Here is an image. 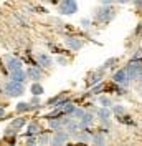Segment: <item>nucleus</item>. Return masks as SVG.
I'll return each mask as SVG.
<instances>
[{"label":"nucleus","instance_id":"32","mask_svg":"<svg viewBox=\"0 0 142 146\" xmlns=\"http://www.w3.org/2000/svg\"><path fill=\"white\" fill-rule=\"evenodd\" d=\"M9 115H7V110H5V106L3 105H0V119H3V118H7Z\"/></svg>","mask_w":142,"mask_h":146},{"label":"nucleus","instance_id":"8","mask_svg":"<svg viewBox=\"0 0 142 146\" xmlns=\"http://www.w3.org/2000/svg\"><path fill=\"white\" fill-rule=\"evenodd\" d=\"M41 131H43V128H41V125H40L38 121H28V125L25 126V133H23V138L38 136Z\"/></svg>","mask_w":142,"mask_h":146},{"label":"nucleus","instance_id":"21","mask_svg":"<svg viewBox=\"0 0 142 146\" xmlns=\"http://www.w3.org/2000/svg\"><path fill=\"white\" fill-rule=\"evenodd\" d=\"M80 121H83L86 126H94V121H96V115L94 113H91V111H86L84 113V116L80 119Z\"/></svg>","mask_w":142,"mask_h":146},{"label":"nucleus","instance_id":"28","mask_svg":"<svg viewBox=\"0 0 142 146\" xmlns=\"http://www.w3.org/2000/svg\"><path fill=\"white\" fill-rule=\"evenodd\" d=\"M129 62H131V63H142V50H137V52L131 56Z\"/></svg>","mask_w":142,"mask_h":146},{"label":"nucleus","instance_id":"27","mask_svg":"<svg viewBox=\"0 0 142 146\" xmlns=\"http://www.w3.org/2000/svg\"><path fill=\"white\" fill-rule=\"evenodd\" d=\"M28 103H30V106H32L33 111H35V110H38L40 106H41V98H40V96H32Z\"/></svg>","mask_w":142,"mask_h":146},{"label":"nucleus","instance_id":"16","mask_svg":"<svg viewBox=\"0 0 142 146\" xmlns=\"http://www.w3.org/2000/svg\"><path fill=\"white\" fill-rule=\"evenodd\" d=\"M111 116H112L111 108H101V106H99V108L96 110V118H98L99 121H103V119H111Z\"/></svg>","mask_w":142,"mask_h":146},{"label":"nucleus","instance_id":"26","mask_svg":"<svg viewBox=\"0 0 142 146\" xmlns=\"http://www.w3.org/2000/svg\"><path fill=\"white\" fill-rule=\"evenodd\" d=\"M111 111H112V115H114L116 118H117V116H122V115L127 113L122 105H112V106H111Z\"/></svg>","mask_w":142,"mask_h":146},{"label":"nucleus","instance_id":"29","mask_svg":"<svg viewBox=\"0 0 142 146\" xmlns=\"http://www.w3.org/2000/svg\"><path fill=\"white\" fill-rule=\"evenodd\" d=\"M84 113H86V110H84V108H80V106H78V110H76V111H74V115H73V119L80 121V119L84 116Z\"/></svg>","mask_w":142,"mask_h":146},{"label":"nucleus","instance_id":"30","mask_svg":"<svg viewBox=\"0 0 142 146\" xmlns=\"http://www.w3.org/2000/svg\"><path fill=\"white\" fill-rule=\"evenodd\" d=\"M25 146H38V139H36V136L25 138Z\"/></svg>","mask_w":142,"mask_h":146},{"label":"nucleus","instance_id":"5","mask_svg":"<svg viewBox=\"0 0 142 146\" xmlns=\"http://www.w3.org/2000/svg\"><path fill=\"white\" fill-rule=\"evenodd\" d=\"M112 82H114L116 85H119V86H122V88H127V86H129L131 80H129V76H127L126 68H121V70L114 72V75H112Z\"/></svg>","mask_w":142,"mask_h":146},{"label":"nucleus","instance_id":"20","mask_svg":"<svg viewBox=\"0 0 142 146\" xmlns=\"http://www.w3.org/2000/svg\"><path fill=\"white\" fill-rule=\"evenodd\" d=\"M117 123H122V125H126V126H137V123L134 121V118L131 116V115H122V116H117Z\"/></svg>","mask_w":142,"mask_h":146},{"label":"nucleus","instance_id":"17","mask_svg":"<svg viewBox=\"0 0 142 146\" xmlns=\"http://www.w3.org/2000/svg\"><path fill=\"white\" fill-rule=\"evenodd\" d=\"M36 139H38V146H48L50 141H51V133L50 131H41L36 136Z\"/></svg>","mask_w":142,"mask_h":146},{"label":"nucleus","instance_id":"10","mask_svg":"<svg viewBox=\"0 0 142 146\" xmlns=\"http://www.w3.org/2000/svg\"><path fill=\"white\" fill-rule=\"evenodd\" d=\"M71 136L66 133V129H61V131H56V133H51V143H56V145H68L70 143Z\"/></svg>","mask_w":142,"mask_h":146},{"label":"nucleus","instance_id":"9","mask_svg":"<svg viewBox=\"0 0 142 146\" xmlns=\"http://www.w3.org/2000/svg\"><path fill=\"white\" fill-rule=\"evenodd\" d=\"M25 73H27V78L32 80L33 83H40L41 78H43V72H41L40 66H28L25 70Z\"/></svg>","mask_w":142,"mask_h":146},{"label":"nucleus","instance_id":"36","mask_svg":"<svg viewBox=\"0 0 142 146\" xmlns=\"http://www.w3.org/2000/svg\"><path fill=\"white\" fill-rule=\"evenodd\" d=\"M58 63H60V65H66V63H68V62H66L64 58H58Z\"/></svg>","mask_w":142,"mask_h":146},{"label":"nucleus","instance_id":"22","mask_svg":"<svg viewBox=\"0 0 142 146\" xmlns=\"http://www.w3.org/2000/svg\"><path fill=\"white\" fill-rule=\"evenodd\" d=\"M30 91H32V96H41V95L45 93V88H43L41 83H32Z\"/></svg>","mask_w":142,"mask_h":146},{"label":"nucleus","instance_id":"2","mask_svg":"<svg viewBox=\"0 0 142 146\" xmlns=\"http://www.w3.org/2000/svg\"><path fill=\"white\" fill-rule=\"evenodd\" d=\"M116 17V9L112 5H101L94 10V20L99 23H109Z\"/></svg>","mask_w":142,"mask_h":146},{"label":"nucleus","instance_id":"18","mask_svg":"<svg viewBox=\"0 0 142 146\" xmlns=\"http://www.w3.org/2000/svg\"><path fill=\"white\" fill-rule=\"evenodd\" d=\"M91 143H93V146H106V135L96 131V133L91 136Z\"/></svg>","mask_w":142,"mask_h":146},{"label":"nucleus","instance_id":"12","mask_svg":"<svg viewBox=\"0 0 142 146\" xmlns=\"http://www.w3.org/2000/svg\"><path fill=\"white\" fill-rule=\"evenodd\" d=\"M28 125V119L25 118V116H17V118H12V121L9 123V128L10 129H13L15 133H18V131H22L23 128Z\"/></svg>","mask_w":142,"mask_h":146},{"label":"nucleus","instance_id":"19","mask_svg":"<svg viewBox=\"0 0 142 146\" xmlns=\"http://www.w3.org/2000/svg\"><path fill=\"white\" fill-rule=\"evenodd\" d=\"M78 110V106L71 101V103H68V105H64L61 108V113H63V116H68V118L73 119V115H74V111Z\"/></svg>","mask_w":142,"mask_h":146},{"label":"nucleus","instance_id":"7","mask_svg":"<svg viewBox=\"0 0 142 146\" xmlns=\"http://www.w3.org/2000/svg\"><path fill=\"white\" fill-rule=\"evenodd\" d=\"M126 72H127V76H129V80L132 82V80H139L142 76V63H127L126 66Z\"/></svg>","mask_w":142,"mask_h":146},{"label":"nucleus","instance_id":"6","mask_svg":"<svg viewBox=\"0 0 142 146\" xmlns=\"http://www.w3.org/2000/svg\"><path fill=\"white\" fill-rule=\"evenodd\" d=\"M64 45L68 46L71 52H78V50L83 48L84 42L81 38H78L76 35H64Z\"/></svg>","mask_w":142,"mask_h":146},{"label":"nucleus","instance_id":"34","mask_svg":"<svg viewBox=\"0 0 142 146\" xmlns=\"http://www.w3.org/2000/svg\"><path fill=\"white\" fill-rule=\"evenodd\" d=\"M134 2V7L137 10H142V0H132Z\"/></svg>","mask_w":142,"mask_h":146},{"label":"nucleus","instance_id":"25","mask_svg":"<svg viewBox=\"0 0 142 146\" xmlns=\"http://www.w3.org/2000/svg\"><path fill=\"white\" fill-rule=\"evenodd\" d=\"M63 98H64V93L55 95V96H51V98H48L45 105H46V106H50V108H53V106H56V105H58V103H60V101L63 100Z\"/></svg>","mask_w":142,"mask_h":146},{"label":"nucleus","instance_id":"24","mask_svg":"<svg viewBox=\"0 0 142 146\" xmlns=\"http://www.w3.org/2000/svg\"><path fill=\"white\" fill-rule=\"evenodd\" d=\"M64 129H66V133H68V135H70L71 138H73L74 135H76V133H78V131H80L78 121H76V119H71V123H70V125H68L66 128H64Z\"/></svg>","mask_w":142,"mask_h":146},{"label":"nucleus","instance_id":"37","mask_svg":"<svg viewBox=\"0 0 142 146\" xmlns=\"http://www.w3.org/2000/svg\"><path fill=\"white\" fill-rule=\"evenodd\" d=\"M114 2H117V3H127V2H131V0H114Z\"/></svg>","mask_w":142,"mask_h":146},{"label":"nucleus","instance_id":"15","mask_svg":"<svg viewBox=\"0 0 142 146\" xmlns=\"http://www.w3.org/2000/svg\"><path fill=\"white\" fill-rule=\"evenodd\" d=\"M91 136L93 135H89L88 131H78L74 136L71 138V139H74V143H83V145H89L91 143Z\"/></svg>","mask_w":142,"mask_h":146},{"label":"nucleus","instance_id":"38","mask_svg":"<svg viewBox=\"0 0 142 146\" xmlns=\"http://www.w3.org/2000/svg\"><path fill=\"white\" fill-rule=\"evenodd\" d=\"M48 146H61V145H56V143H51V141H50V145Z\"/></svg>","mask_w":142,"mask_h":146},{"label":"nucleus","instance_id":"23","mask_svg":"<svg viewBox=\"0 0 142 146\" xmlns=\"http://www.w3.org/2000/svg\"><path fill=\"white\" fill-rule=\"evenodd\" d=\"M98 103L101 108H111L114 103H112V100L109 98V96H106V95H99L98 96Z\"/></svg>","mask_w":142,"mask_h":146},{"label":"nucleus","instance_id":"11","mask_svg":"<svg viewBox=\"0 0 142 146\" xmlns=\"http://www.w3.org/2000/svg\"><path fill=\"white\" fill-rule=\"evenodd\" d=\"M35 60H36V65H38L41 70L53 66V58H51V55H48V53H36Z\"/></svg>","mask_w":142,"mask_h":146},{"label":"nucleus","instance_id":"33","mask_svg":"<svg viewBox=\"0 0 142 146\" xmlns=\"http://www.w3.org/2000/svg\"><path fill=\"white\" fill-rule=\"evenodd\" d=\"M81 25L84 28H88L89 25H91V20H89V18H83V20H81Z\"/></svg>","mask_w":142,"mask_h":146},{"label":"nucleus","instance_id":"13","mask_svg":"<svg viewBox=\"0 0 142 146\" xmlns=\"http://www.w3.org/2000/svg\"><path fill=\"white\" fill-rule=\"evenodd\" d=\"M9 76H10V80H12V82L23 83V85H25V82L28 80V78H27V73H25V70H23V68H22V70H17V72L9 73Z\"/></svg>","mask_w":142,"mask_h":146},{"label":"nucleus","instance_id":"14","mask_svg":"<svg viewBox=\"0 0 142 146\" xmlns=\"http://www.w3.org/2000/svg\"><path fill=\"white\" fill-rule=\"evenodd\" d=\"M32 111H33V108L30 106L28 101H20V103H17V106H15V113H17L18 116H23V115L32 113Z\"/></svg>","mask_w":142,"mask_h":146},{"label":"nucleus","instance_id":"3","mask_svg":"<svg viewBox=\"0 0 142 146\" xmlns=\"http://www.w3.org/2000/svg\"><path fill=\"white\" fill-rule=\"evenodd\" d=\"M58 10L61 15H74L78 12V2L76 0H61L58 3Z\"/></svg>","mask_w":142,"mask_h":146},{"label":"nucleus","instance_id":"1","mask_svg":"<svg viewBox=\"0 0 142 146\" xmlns=\"http://www.w3.org/2000/svg\"><path fill=\"white\" fill-rule=\"evenodd\" d=\"M2 93H3V96H7V98H20V96L25 95V85L9 80V82L3 83Z\"/></svg>","mask_w":142,"mask_h":146},{"label":"nucleus","instance_id":"31","mask_svg":"<svg viewBox=\"0 0 142 146\" xmlns=\"http://www.w3.org/2000/svg\"><path fill=\"white\" fill-rule=\"evenodd\" d=\"M114 63H117V58H109V60H107V62H104V65H103V66H101V68H103V70H107V68H111V65H114Z\"/></svg>","mask_w":142,"mask_h":146},{"label":"nucleus","instance_id":"4","mask_svg":"<svg viewBox=\"0 0 142 146\" xmlns=\"http://www.w3.org/2000/svg\"><path fill=\"white\" fill-rule=\"evenodd\" d=\"M5 68L7 72H17V70H22L23 68V62L18 58V56H13V55H5Z\"/></svg>","mask_w":142,"mask_h":146},{"label":"nucleus","instance_id":"35","mask_svg":"<svg viewBox=\"0 0 142 146\" xmlns=\"http://www.w3.org/2000/svg\"><path fill=\"white\" fill-rule=\"evenodd\" d=\"M98 2L101 5H112L114 3V0H98Z\"/></svg>","mask_w":142,"mask_h":146}]
</instances>
